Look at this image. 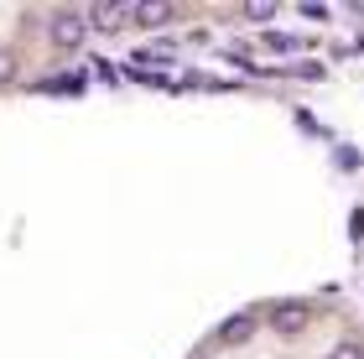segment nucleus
Wrapping results in <instances>:
<instances>
[{
  "instance_id": "f03ea898",
  "label": "nucleus",
  "mask_w": 364,
  "mask_h": 359,
  "mask_svg": "<svg viewBox=\"0 0 364 359\" xmlns=\"http://www.w3.org/2000/svg\"><path fill=\"white\" fill-rule=\"evenodd\" d=\"M167 21H177V0H130V26L156 31Z\"/></svg>"
},
{
  "instance_id": "1a4fd4ad",
  "label": "nucleus",
  "mask_w": 364,
  "mask_h": 359,
  "mask_svg": "<svg viewBox=\"0 0 364 359\" xmlns=\"http://www.w3.org/2000/svg\"><path fill=\"white\" fill-rule=\"evenodd\" d=\"M328 359H364V344H359V338H343V344L328 349Z\"/></svg>"
},
{
  "instance_id": "0eeeda50",
  "label": "nucleus",
  "mask_w": 364,
  "mask_h": 359,
  "mask_svg": "<svg viewBox=\"0 0 364 359\" xmlns=\"http://www.w3.org/2000/svg\"><path fill=\"white\" fill-rule=\"evenodd\" d=\"M260 47H266V53H302V37H287V31H271V37H260Z\"/></svg>"
},
{
  "instance_id": "9d476101",
  "label": "nucleus",
  "mask_w": 364,
  "mask_h": 359,
  "mask_svg": "<svg viewBox=\"0 0 364 359\" xmlns=\"http://www.w3.org/2000/svg\"><path fill=\"white\" fill-rule=\"evenodd\" d=\"M245 16H250V21H271V16H276V0H250Z\"/></svg>"
},
{
  "instance_id": "9b49d317",
  "label": "nucleus",
  "mask_w": 364,
  "mask_h": 359,
  "mask_svg": "<svg viewBox=\"0 0 364 359\" xmlns=\"http://www.w3.org/2000/svg\"><path fill=\"white\" fill-rule=\"evenodd\" d=\"M338 167L343 172H359V146H338Z\"/></svg>"
},
{
  "instance_id": "f257e3e1",
  "label": "nucleus",
  "mask_w": 364,
  "mask_h": 359,
  "mask_svg": "<svg viewBox=\"0 0 364 359\" xmlns=\"http://www.w3.org/2000/svg\"><path fill=\"white\" fill-rule=\"evenodd\" d=\"M84 37H89V21H84V11H53L47 16V42L53 47H84Z\"/></svg>"
},
{
  "instance_id": "7ed1b4c3",
  "label": "nucleus",
  "mask_w": 364,
  "mask_h": 359,
  "mask_svg": "<svg viewBox=\"0 0 364 359\" xmlns=\"http://www.w3.org/2000/svg\"><path fill=\"white\" fill-rule=\"evenodd\" d=\"M84 21L94 31H120V26H130V0H99V6L84 11Z\"/></svg>"
},
{
  "instance_id": "f8f14e48",
  "label": "nucleus",
  "mask_w": 364,
  "mask_h": 359,
  "mask_svg": "<svg viewBox=\"0 0 364 359\" xmlns=\"http://www.w3.org/2000/svg\"><path fill=\"white\" fill-rule=\"evenodd\" d=\"M94 78H99V84H114V68H109L105 58H94Z\"/></svg>"
},
{
  "instance_id": "ddd939ff",
  "label": "nucleus",
  "mask_w": 364,
  "mask_h": 359,
  "mask_svg": "<svg viewBox=\"0 0 364 359\" xmlns=\"http://www.w3.org/2000/svg\"><path fill=\"white\" fill-rule=\"evenodd\" d=\"M296 125H302V130H307V136H323V125H318V120H312V115H302V109H296Z\"/></svg>"
},
{
  "instance_id": "423d86ee",
  "label": "nucleus",
  "mask_w": 364,
  "mask_h": 359,
  "mask_svg": "<svg viewBox=\"0 0 364 359\" xmlns=\"http://www.w3.org/2000/svg\"><path fill=\"white\" fill-rule=\"evenodd\" d=\"M31 94H63V100H78V94H84V78H78V73H58V78L31 84Z\"/></svg>"
},
{
  "instance_id": "20e7f679",
  "label": "nucleus",
  "mask_w": 364,
  "mask_h": 359,
  "mask_svg": "<svg viewBox=\"0 0 364 359\" xmlns=\"http://www.w3.org/2000/svg\"><path fill=\"white\" fill-rule=\"evenodd\" d=\"M302 328H307V302H276L271 307V333L291 338V333H302Z\"/></svg>"
},
{
  "instance_id": "6e6552de",
  "label": "nucleus",
  "mask_w": 364,
  "mask_h": 359,
  "mask_svg": "<svg viewBox=\"0 0 364 359\" xmlns=\"http://www.w3.org/2000/svg\"><path fill=\"white\" fill-rule=\"evenodd\" d=\"M16 73H21V63H16L11 42H0V89H6V84H16Z\"/></svg>"
},
{
  "instance_id": "39448f33",
  "label": "nucleus",
  "mask_w": 364,
  "mask_h": 359,
  "mask_svg": "<svg viewBox=\"0 0 364 359\" xmlns=\"http://www.w3.org/2000/svg\"><path fill=\"white\" fill-rule=\"evenodd\" d=\"M255 333V313H235L229 323H219V333H213V344L219 349H235V344H245V338Z\"/></svg>"
}]
</instances>
